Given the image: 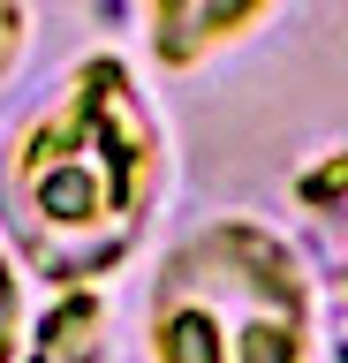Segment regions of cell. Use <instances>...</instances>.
Instances as JSON below:
<instances>
[{
  "label": "cell",
  "instance_id": "obj_3",
  "mask_svg": "<svg viewBox=\"0 0 348 363\" xmlns=\"http://www.w3.org/2000/svg\"><path fill=\"white\" fill-rule=\"evenodd\" d=\"M280 0H144V38L174 76L220 61L228 45H242Z\"/></svg>",
  "mask_w": 348,
  "mask_h": 363
},
{
  "label": "cell",
  "instance_id": "obj_1",
  "mask_svg": "<svg viewBox=\"0 0 348 363\" xmlns=\"http://www.w3.org/2000/svg\"><path fill=\"white\" fill-rule=\"evenodd\" d=\"M167 197V136L114 53H84L8 152V227L46 280L137 257Z\"/></svg>",
  "mask_w": 348,
  "mask_h": 363
},
{
  "label": "cell",
  "instance_id": "obj_5",
  "mask_svg": "<svg viewBox=\"0 0 348 363\" xmlns=\"http://www.w3.org/2000/svg\"><path fill=\"white\" fill-rule=\"evenodd\" d=\"M23 38H30V8L23 0H0V84H8L16 61H23Z\"/></svg>",
  "mask_w": 348,
  "mask_h": 363
},
{
  "label": "cell",
  "instance_id": "obj_2",
  "mask_svg": "<svg viewBox=\"0 0 348 363\" xmlns=\"http://www.w3.org/2000/svg\"><path fill=\"white\" fill-rule=\"evenodd\" d=\"M144 340L152 363H310L318 295L265 220H212L152 272Z\"/></svg>",
  "mask_w": 348,
  "mask_h": 363
},
{
  "label": "cell",
  "instance_id": "obj_4",
  "mask_svg": "<svg viewBox=\"0 0 348 363\" xmlns=\"http://www.w3.org/2000/svg\"><path fill=\"white\" fill-rule=\"evenodd\" d=\"M16 333H23V295H16V265L0 250V363H16Z\"/></svg>",
  "mask_w": 348,
  "mask_h": 363
}]
</instances>
